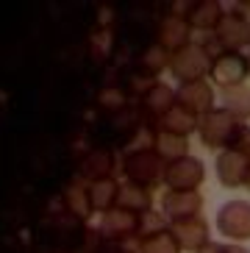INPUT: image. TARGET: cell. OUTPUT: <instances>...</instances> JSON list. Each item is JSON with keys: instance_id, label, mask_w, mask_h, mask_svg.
<instances>
[{"instance_id": "1", "label": "cell", "mask_w": 250, "mask_h": 253, "mask_svg": "<svg viewBox=\"0 0 250 253\" xmlns=\"http://www.w3.org/2000/svg\"><path fill=\"white\" fill-rule=\"evenodd\" d=\"M242 126L239 120H234L225 109H211L208 114H203L198 123V136L200 142L206 145L208 150H228L231 148V139H234L236 128Z\"/></svg>"}, {"instance_id": "2", "label": "cell", "mask_w": 250, "mask_h": 253, "mask_svg": "<svg viewBox=\"0 0 250 253\" xmlns=\"http://www.w3.org/2000/svg\"><path fill=\"white\" fill-rule=\"evenodd\" d=\"M164 170L167 164L159 159L153 148H142L133 150L131 156L125 159V175L133 186H142V189H153V186L164 184Z\"/></svg>"}, {"instance_id": "3", "label": "cell", "mask_w": 250, "mask_h": 253, "mask_svg": "<svg viewBox=\"0 0 250 253\" xmlns=\"http://www.w3.org/2000/svg\"><path fill=\"white\" fill-rule=\"evenodd\" d=\"M208 70H211V56L206 53L203 45H186L184 50L172 53L169 59V73L178 78V86L181 84H195V81H206Z\"/></svg>"}, {"instance_id": "4", "label": "cell", "mask_w": 250, "mask_h": 253, "mask_svg": "<svg viewBox=\"0 0 250 253\" xmlns=\"http://www.w3.org/2000/svg\"><path fill=\"white\" fill-rule=\"evenodd\" d=\"M214 42L222 47V50L231 53H242L245 47H250V20L242 8H225L217 31L211 34Z\"/></svg>"}, {"instance_id": "5", "label": "cell", "mask_w": 250, "mask_h": 253, "mask_svg": "<svg viewBox=\"0 0 250 253\" xmlns=\"http://www.w3.org/2000/svg\"><path fill=\"white\" fill-rule=\"evenodd\" d=\"M217 231L231 245H242L250 239V203L228 201L217 209Z\"/></svg>"}, {"instance_id": "6", "label": "cell", "mask_w": 250, "mask_h": 253, "mask_svg": "<svg viewBox=\"0 0 250 253\" xmlns=\"http://www.w3.org/2000/svg\"><path fill=\"white\" fill-rule=\"evenodd\" d=\"M248 75H250V67H248V56H245V53L222 50V53H217V56L211 59L208 78H211L222 92L234 89V86H242Z\"/></svg>"}, {"instance_id": "7", "label": "cell", "mask_w": 250, "mask_h": 253, "mask_svg": "<svg viewBox=\"0 0 250 253\" xmlns=\"http://www.w3.org/2000/svg\"><path fill=\"white\" fill-rule=\"evenodd\" d=\"M203 181H206V167L195 156L178 159V162L167 164V170H164V184L172 192H198Z\"/></svg>"}, {"instance_id": "8", "label": "cell", "mask_w": 250, "mask_h": 253, "mask_svg": "<svg viewBox=\"0 0 250 253\" xmlns=\"http://www.w3.org/2000/svg\"><path fill=\"white\" fill-rule=\"evenodd\" d=\"M181 8H184V11H178V14L184 17V23L189 25L192 31H203L208 37L217 31L222 14H225L222 3H217V0H192V3H184Z\"/></svg>"}, {"instance_id": "9", "label": "cell", "mask_w": 250, "mask_h": 253, "mask_svg": "<svg viewBox=\"0 0 250 253\" xmlns=\"http://www.w3.org/2000/svg\"><path fill=\"white\" fill-rule=\"evenodd\" d=\"M214 172H217V181L228 189L248 184V172H250V159L245 153H236V150H222L217 153V162H214Z\"/></svg>"}, {"instance_id": "10", "label": "cell", "mask_w": 250, "mask_h": 253, "mask_svg": "<svg viewBox=\"0 0 250 253\" xmlns=\"http://www.w3.org/2000/svg\"><path fill=\"white\" fill-rule=\"evenodd\" d=\"M200 211H203V195L200 192H172V189H167L162 195V214L169 223L200 217Z\"/></svg>"}, {"instance_id": "11", "label": "cell", "mask_w": 250, "mask_h": 253, "mask_svg": "<svg viewBox=\"0 0 250 253\" xmlns=\"http://www.w3.org/2000/svg\"><path fill=\"white\" fill-rule=\"evenodd\" d=\"M156 42L162 50H167L169 56L178 50H184L186 45H192V28L184 23L181 14H167L162 17V23L156 28Z\"/></svg>"}, {"instance_id": "12", "label": "cell", "mask_w": 250, "mask_h": 253, "mask_svg": "<svg viewBox=\"0 0 250 253\" xmlns=\"http://www.w3.org/2000/svg\"><path fill=\"white\" fill-rule=\"evenodd\" d=\"M178 97V106L181 109H186L189 114H195V117H203V114H208L211 109H217L214 106V89L208 81H195V84H181L175 92Z\"/></svg>"}, {"instance_id": "13", "label": "cell", "mask_w": 250, "mask_h": 253, "mask_svg": "<svg viewBox=\"0 0 250 253\" xmlns=\"http://www.w3.org/2000/svg\"><path fill=\"white\" fill-rule=\"evenodd\" d=\"M169 231L175 242L181 245V251H189V253H198L211 242L208 237V223L200 217H192V220H181V223H169Z\"/></svg>"}, {"instance_id": "14", "label": "cell", "mask_w": 250, "mask_h": 253, "mask_svg": "<svg viewBox=\"0 0 250 253\" xmlns=\"http://www.w3.org/2000/svg\"><path fill=\"white\" fill-rule=\"evenodd\" d=\"M142 106H145V112L150 114L156 123H159L164 114H169L178 106L175 89H172L169 84H162V81L150 84V89L145 92V97H142Z\"/></svg>"}, {"instance_id": "15", "label": "cell", "mask_w": 250, "mask_h": 253, "mask_svg": "<svg viewBox=\"0 0 250 253\" xmlns=\"http://www.w3.org/2000/svg\"><path fill=\"white\" fill-rule=\"evenodd\" d=\"M198 123L200 120L195 117V114H189L186 109L175 106L169 114H164V117L159 120V134H172V136H184V139H189V134L198 131Z\"/></svg>"}, {"instance_id": "16", "label": "cell", "mask_w": 250, "mask_h": 253, "mask_svg": "<svg viewBox=\"0 0 250 253\" xmlns=\"http://www.w3.org/2000/svg\"><path fill=\"white\" fill-rule=\"evenodd\" d=\"M139 253H181V245L175 242L169 225H159L139 237Z\"/></svg>"}, {"instance_id": "17", "label": "cell", "mask_w": 250, "mask_h": 253, "mask_svg": "<svg viewBox=\"0 0 250 253\" xmlns=\"http://www.w3.org/2000/svg\"><path fill=\"white\" fill-rule=\"evenodd\" d=\"M139 217L131 214V211H123V209H117V211H109L103 220V231L109 234V237L114 239H131L139 234Z\"/></svg>"}, {"instance_id": "18", "label": "cell", "mask_w": 250, "mask_h": 253, "mask_svg": "<svg viewBox=\"0 0 250 253\" xmlns=\"http://www.w3.org/2000/svg\"><path fill=\"white\" fill-rule=\"evenodd\" d=\"M153 150L159 153V159H162L164 164H172V162H178V159L189 156V139L172 136V134H156Z\"/></svg>"}, {"instance_id": "19", "label": "cell", "mask_w": 250, "mask_h": 253, "mask_svg": "<svg viewBox=\"0 0 250 253\" xmlns=\"http://www.w3.org/2000/svg\"><path fill=\"white\" fill-rule=\"evenodd\" d=\"M222 109H225L234 120L248 123V120H250V86H248V84L222 92Z\"/></svg>"}, {"instance_id": "20", "label": "cell", "mask_w": 250, "mask_h": 253, "mask_svg": "<svg viewBox=\"0 0 250 253\" xmlns=\"http://www.w3.org/2000/svg\"><path fill=\"white\" fill-rule=\"evenodd\" d=\"M120 209L123 211H131V214L142 217L150 211V192L142 189V186H120Z\"/></svg>"}, {"instance_id": "21", "label": "cell", "mask_w": 250, "mask_h": 253, "mask_svg": "<svg viewBox=\"0 0 250 253\" xmlns=\"http://www.w3.org/2000/svg\"><path fill=\"white\" fill-rule=\"evenodd\" d=\"M169 59H172V56L156 45V47H147V50H145V56H142V64H145V70H147L150 75H159L162 70L169 67Z\"/></svg>"}, {"instance_id": "22", "label": "cell", "mask_w": 250, "mask_h": 253, "mask_svg": "<svg viewBox=\"0 0 250 253\" xmlns=\"http://www.w3.org/2000/svg\"><path fill=\"white\" fill-rule=\"evenodd\" d=\"M114 201H120V186L114 181H100L95 186V206L97 209H109Z\"/></svg>"}, {"instance_id": "23", "label": "cell", "mask_w": 250, "mask_h": 253, "mask_svg": "<svg viewBox=\"0 0 250 253\" xmlns=\"http://www.w3.org/2000/svg\"><path fill=\"white\" fill-rule=\"evenodd\" d=\"M231 150H236V153H245V156L250 159V126H248V123H242V126L236 128L234 139H231Z\"/></svg>"}, {"instance_id": "24", "label": "cell", "mask_w": 250, "mask_h": 253, "mask_svg": "<svg viewBox=\"0 0 250 253\" xmlns=\"http://www.w3.org/2000/svg\"><path fill=\"white\" fill-rule=\"evenodd\" d=\"M95 167H92V172H95V175H106V172L111 170V164H114V159L109 156V153H97V159L95 162Z\"/></svg>"}, {"instance_id": "25", "label": "cell", "mask_w": 250, "mask_h": 253, "mask_svg": "<svg viewBox=\"0 0 250 253\" xmlns=\"http://www.w3.org/2000/svg\"><path fill=\"white\" fill-rule=\"evenodd\" d=\"M198 253H225V245H222V242H208V245Z\"/></svg>"}, {"instance_id": "26", "label": "cell", "mask_w": 250, "mask_h": 253, "mask_svg": "<svg viewBox=\"0 0 250 253\" xmlns=\"http://www.w3.org/2000/svg\"><path fill=\"white\" fill-rule=\"evenodd\" d=\"M225 253H250V251L245 245H231L228 242V245H225Z\"/></svg>"}, {"instance_id": "27", "label": "cell", "mask_w": 250, "mask_h": 253, "mask_svg": "<svg viewBox=\"0 0 250 253\" xmlns=\"http://www.w3.org/2000/svg\"><path fill=\"white\" fill-rule=\"evenodd\" d=\"M245 186H248V189H250V172H248V184H245Z\"/></svg>"}, {"instance_id": "28", "label": "cell", "mask_w": 250, "mask_h": 253, "mask_svg": "<svg viewBox=\"0 0 250 253\" xmlns=\"http://www.w3.org/2000/svg\"><path fill=\"white\" fill-rule=\"evenodd\" d=\"M248 67H250V53H248Z\"/></svg>"}]
</instances>
